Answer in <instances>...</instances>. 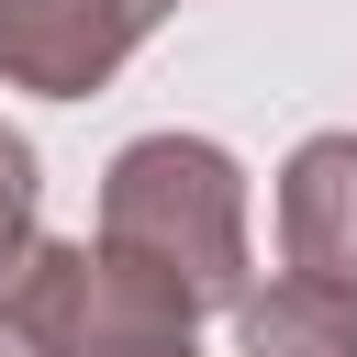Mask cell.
<instances>
[{
	"label": "cell",
	"mask_w": 357,
	"mask_h": 357,
	"mask_svg": "<svg viewBox=\"0 0 357 357\" xmlns=\"http://www.w3.org/2000/svg\"><path fill=\"white\" fill-rule=\"evenodd\" d=\"M245 324V357H357V290H324V279H268L234 301Z\"/></svg>",
	"instance_id": "5b68a950"
},
{
	"label": "cell",
	"mask_w": 357,
	"mask_h": 357,
	"mask_svg": "<svg viewBox=\"0 0 357 357\" xmlns=\"http://www.w3.org/2000/svg\"><path fill=\"white\" fill-rule=\"evenodd\" d=\"M279 245L301 279L357 290V134H312L279 178Z\"/></svg>",
	"instance_id": "277c9868"
},
{
	"label": "cell",
	"mask_w": 357,
	"mask_h": 357,
	"mask_svg": "<svg viewBox=\"0 0 357 357\" xmlns=\"http://www.w3.org/2000/svg\"><path fill=\"white\" fill-rule=\"evenodd\" d=\"M156 11L167 0H0V78L45 89V100H78L156 33Z\"/></svg>",
	"instance_id": "3957f363"
},
{
	"label": "cell",
	"mask_w": 357,
	"mask_h": 357,
	"mask_svg": "<svg viewBox=\"0 0 357 357\" xmlns=\"http://www.w3.org/2000/svg\"><path fill=\"white\" fill-rule=\"evenodd\" d=\"M100 257L134 268L190 324L234 312L245 301V178H234V156L201 145V134L123 145L112 178H100Z\"/></svg>",
	"instance_id": "6da1fadb"
},
{
	"label": "cell",
	"mask_w": 357,
	"mask_h": 357,
	"mask_svg": "<svg viewBox=\"0 0 357 357\" xmlns=\"http://www.w3.org/2000/svg\"><path fill=\"white\" fill-rule=\"evenodd\" d=\"M22 245H33V145L0 123V279L22 268Z\"/></svg>",
	"instance_id": "8992f818"
},
{
	"label": "cell",
	"mask_w": 357,
	"mask_h": 357,
	"mask_svg": "<svg viewBox=\"0 0 357 357\" xmlns=\"http://www.w3.org/2000/svg\"><path fill=\"white\" fill-rule=\"evenodd\" d=\"M0 335L22 357H201L190 312L100 245H22V268L0 279Z\"/></svg>",
	"instance_id": "7a4b0ae2"
}]
</instances>
